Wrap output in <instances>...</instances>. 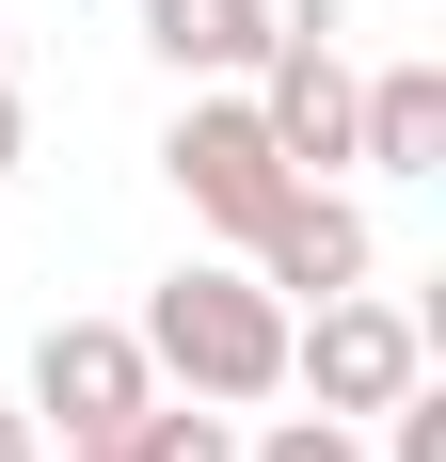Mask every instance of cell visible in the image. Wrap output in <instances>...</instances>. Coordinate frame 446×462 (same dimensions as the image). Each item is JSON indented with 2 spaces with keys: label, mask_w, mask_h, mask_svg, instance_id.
Instances as JSON below:
<instances>
[{
  "label": "cell",
  "mask_w": 446,
  "mask_h": 462,
  "mask_svg": "<svg viewBox=\"0 0 446 462\" xmlns=\"http://www.w3.org/2000/svg\"><path fill=\"white\" fill-rule=\"evenodd\" d=\"M351 160H383V176H446V64H383V80H351Z\"/></svg>",
  "instance_id": "obj_7"
},
{
  "label": "cell",
  "mask_w": 446,
  "mask_h": 462,
  "mask_svg": "<svg viewBox=\"0 0 446 462\" xmlns=\"http://www.w3.org/2000/svg\"><path fill=\"white\" fill-rule=\"evenodd\" d=\"M144 367H160V399H208V415H256V399H287V303H271L239 255H191V272L144 287Z\"/></svg>",
  "instance_id": "obj_1"
},
{
  "label": "cell",
  "mask_w": 446,
  "mask_h": 462,
  "mask_svg": "<svg viewBox=\"0 0 446 462\" xmlns=\"http://www.w3.org/2000/svg\"><path fill=\"white\" fill-rule=\"evenodd\" d=\"M239 462H367V430H335V415H271Z\"/></svg>",
  "instance_id": "obj_10"
},
{
  "label": "cell",
  "mask_w": 446,
  "mask_h": 462,
  "mask_svg": "<svg viewBox=\"0 0 446 462\" xmlns=\"http://www.w3.org/2000/svg\"><path fill=\"white\" fill-rule=\"evenodd\" d=\"M160 176H176V208H191L208 239H256L271 208L303 191V176H287V143L256 128V96H239V80H191V112L160 128Z\"/></svg>",
  "instance_id": "obj_3"
},
{
  "label": "cell",
  "mask_w": 446,
  "mask_h": 462,
  "mask_svg": "<svg viewBox=\"0 0 446 462\" xmlns=\"http://www.w3.org/2000/svg\"><path fill=\"white\" fill-rule=\"evenodd\" d=\"M256 128L287 143V176H335V160H351V64H335V48H256Z\"/></svg>",
  "instance_id": "obj_6"
},
{
  "label": "cell",
  "mask_w": 446,
  "mask_h": 462,
  "mask_svg": "<svg viewBox=\"0 0 446 462\" xmlns=\"http://www.w3.org/2000/svg\"><path fill=\"white\" fill-rule=\"evenodd\" d=\"M144 48L176 80H256V16L239 0H144Z\"/></svg>",
  "instance_id": "obj_8"
},
{
  "label": "cell",
  "mask_w": 446,
  "mask_h": 462,
  "mask_svg": "<svg viewBox=\"0 0 446 462\" xmlns=\"http://www.w3.org/2000/svg\"><path fill=\"white\" fill-rule=\"evenodd\" d=\"M0 462H48V430H33V415H16V399H0Z\"/></svg>",
  "instance_id": "obj_14"
},
{
  "label": "cell",
  "mask_w": 446,
  "mask_h": 462,
  "mask_svg": "<svg viewBox=\"0 0 446 462\" xmlns=\"http://www.w3.org/2000/svg\"><path fill=\"white\" fill-rule=\"evenodd\" d=\"M239 272H256L271 303L303 319V303H335V287H367V272H383V239H367V208H351L335 176H303V191H287L256 239H239Z\"/></svg>",
  "instance_id": "obj_5"
},
{
  "label": "cell",
  "mask_w": 446,
  "mask_h": 462,
  "mask_svg": "<svg viewBox=\"0 0 446 462\" xmlns=\"http://www.w3.org/2000/svg\"><path fill=\"white\" fill-rule=\"evenodd\" d=\"M0 160H33V96H16V64H0Z\"/></svg>",
  "instance_id": "obj_13"
},
{
  "label": "cell",
  "mask_w": 446,
  "mask_h": 462,
  "mask_svg": "<svg viewBox=\"0 0 446 462\" xmlns=\"http://www.w3.org/2000/svg\"><path fill=\"white\" fill-rule=\"evenodd\" d=\"M383 462H446V399H431V383L383 399Z\"/></svg>",
  "instance_id": "obj_12"
},
{
  "label": "cell",
  "mask_w": 446,
  "mask_h": 462,
  "mask_svg": "<svg viewBox=\"0 0 446 462\" xmlns=\"http://www.w3.org/2000/svg\"><path fill=\"white\" fill-rule=\"evenodd\" d=\"M287 383H303L335 430H367L383 399H414V383H431V319H414V303H383V287H335V303H303V319H287Z\"/></svg>",
  "instance_id": "obj_2"
},
{
  "label": "cell",
  "mask_w": 446,
  "mask_h": 462,
  "mask_svg": "<svg viewBox=\"0 0 446 462\" xmlns=\"http://www.w3.org/2000/svg\"><path fill=\"white\" fill-rule=\"evenodd\" d=\"M64 462H239V415H208V399H144L128 430H96V447Z\"/></svg>",
  "instance_id": "obj_9"
},
{
  "label": "cell",
  "mask_w": 446,
  "mask_h": 462,
  "mask_svg": "<svg viewBox=\"0 0 446 462\" xmlns=\"http://www.w3.org/2000/svg\"><path fill=\"white\" fill-rule=\"evenodd\" d=\"M239 16H256V48H335L351 0H239Z\"/></svg>",
  "instance_id": "obj_11"
},
{
  "label": "cell",
  "mask_w": 446,
  "mask_h": 462,
  "mask_svg": "<svg viewBox=\"0 0 446 462\" xmlns=\"http://www.w3.org/2000/svg\"><path fill=\"white\" fill-rule=\"evenodd\" d=\"M144 399H160V367H144V335H128V319H48V335H33V383H16V415L64 430V447L128 430Z\"/></svg>",
  "instance_id": "obj_4"
}]
</instances>
